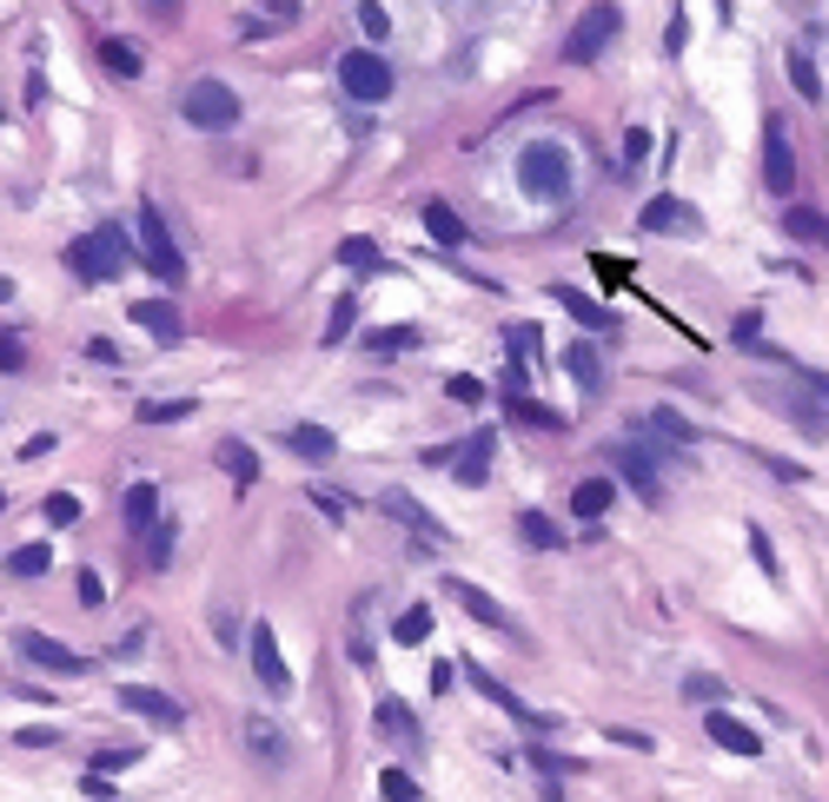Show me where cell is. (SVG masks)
Masks as SVG:
<instances>
[{
	"label": "cell",
	"mask_w": 829,
	"mask_h": 802,
	"mask_svg": "<svg viewBox=\"0 0 829 802\" xmlns=\"http://www.w3.org/2000/svg\"><path fill=\"white\" fill-rule=\"evenodd\" d=\"M518 186H525L531 199H564V192H571V153H564L558 139H531V146L518 153Z\"/></svg>",
	"instance_id": "obj_1"
},
{
	"label": "cell",
	"mask_w": 829,
	"mask_h": 802,
	"mask_svg": "<svg viewBox=\"0 0 829 802\" xmlns=\"http://www.w3.org/2000/svg\"><path fill=\"white\" fill-rule=\"evenodd\" d=\"M66 259H73V272H80V279H93V285L120 279V272L133 265V246H126V226H93V232H86V239H80V246L66 252Z\"/></svg>",
	"instance_id": "obj_2"
},
{
	"label": "cell",
	"mask_w": 829,
	"mask_h": 802,
	"mask_svg": "<svg viewBox=\"0 0 829 802\" xmlns=\"http://www.w3.org/2000/svg\"><path fill=\"white\" fill-rule=\"evenodd\" d=\"M179 113H186L193 126H206V133H226V126H239V93H232L226 80H193V86L179 93Z\"/></svg>",
	"instance_id": "obj_3"
},
{
	"label": "cell",
	"mask_w": 829,
	"mask_h": 802,
	"mask_svg": "<svg viewBox=\"0 0 829 802\" xmlns=\"http://www.w3.org/2000/svg\"><path fill=\"white\" fill-rule=\"evenodd\" d=\"M618 27H624V13H618L611 0L584 7V13H578V27H571V40H564V60H571V66H591V60L618 40Z\"/></svg>",
	"instance_id": "obj_4"
},
{
	"label": "cell",
	"mask_w": 829,
	"mask_h": 802,
	"mask_svg": "<svg viewBox=\"0 0 829 802\" xmlns=\"http://www.w3.org/2000/svg\"><path fill=\"white\" fill-rule=\"evenodd\" d=\"M139 259H146L166 285H179V279H186V252L173 246V232H166V219H159V206H153V199H139Z\"/></svg>",
	"instance_id": "obj_5"
},
{
	"label": "cell",
	"mask_w": 829,
	"mask_h": 802,
	"mask_svg": "<svg viewBox=\"0 0 829 802\" xmlns=\"http://www.w3.org/2000/svg\"><path fill=\"white\" fill-rule=\"evenodd\" d=\"M246 657H252V677H259V690H272V697H286V690H292V670H286V657H279V637H272V624H266V617L246 631Z\"/></svg>",
	"instance_id": "obj_6"
},
{
	"label": "cell",
	"mask_w": 829,
	"mask_h": 802,
	"mask_svg": "<svg viewBox=\"0 0 829 802\" xmlns=\"http://www.w3.org/2000/svg\"><path fill=\"white\" fill-rule=\"evenodd\" d=\"M339 86H345L352 100H365V106H372V100H385V93H392V66H385L379 53H345V60H339Z\"/></svg>",
	"instance_id": "obj_7"
},
{
	"label": "cell",
	"mask_w": 829,
	"mask_h": 802,
	"mask_svg": "<svg viewBox=\"0 0 829 802\" xmlns=\"http://www.w3.org/2000/svg\"><path fill=\"white\" fill-rule=\"evenodd\" d=\"M491 451H498V438H491V431H472L458 451H432V465H445L458 485H485V478H491Z\"/></svg>",
	"instance_id": "obj_8"
},
{
	"label": "cell",
	"mask_w": 829,
	"mask_h": 802,
	"mask_svg": "<svg viewBox=\"0 0 829 802\" xmlns=\"http://www.w3.org/2000/svg\"><path fill=\"white\" fill-rule=\"evenodd\" d=\"M13 644H20V657H27L33 670H53V677H86V657H80V650H66V644H60V637H46V631H20Z\"/></svg>",
	"instance_id": "obj_9"
},
{
	"label": "cell",
	"mask_w": 829,
	"mask_h": 802,
	"mask_svg": "<svg viewBox=\"0 0 829 802\" xmlns=\"http://www.w3.org/2000/svg\"><path fill=\"white\" fill-rule=\"evenodd\" d=\"M764 179H770V192L784 199V192H797V153H790V126L784 119H770L764 126Z\"/></svg>",
	"instance_id": "obj_10"
},
{
	"label": "cell",
	"mask_w": 829,
	"mask_h": 802,
	"mask_svg": "<svg viewBox=\"0 0 829 802\" xmlns=\"http://www.w3.org/2000/svg\"><path fill=\"white\" fill-rule=\"evenodd\" d=\"M611 458H618V471L631 478V491H638L644 504H657V498H664V471H657V451H651V445H618Z\"/></svg>",
	"instance_id": "obj_11"
},
{
	"label": "cell",
	"mask_w": 829,
	"mask_h": 802,
	"mask_svg": "<svg viewBox=\"0 0 829 802\" xmlns=\"http://www.w3.org/2000/svg\"><path fill=\"white\" fill-rule=\"evenodd\" d=\"M458 670H465V677H472V690H485V697H491V704H498L511 723H525V730H551V723H545V717H538V710H531V704H525L511 684H498L491 670H478V664H458Z\"/></svg>",
	"instance_id": "obj_12"
},
{
	"label": "cell",
	"mask_w": 829,
	"mask_h": 802,
	"mask_svg": "<svg viewBox=\"0 0 829 802\" xmlns=\"http://www.w3.org/2000/svg\"><path fill=\"white\" fill-rule=\"evenodd\" d=\"M120 710H126V717H146V723H159V730H179V723H186V710H179L166 690H146V684H120Z\"/></svg>",
	"instance_id": "obj_13"
},
{
	"label": "cell",
	"mask_w": 829,
	"mask_h": 802,
	"mask_svg": "<svg viewBox=\"0 0 829 802\" xmlns=\"http://www.w3.org/2000/svg\"><path fill=\"white\" fill-rule=\"evenodd\" d=\"M445 597H452V604H458V611H472V617H478V624H485V631H511V617H505V604H498V597H491V591H478V584H465V577H458V571H452V577H445Z\"/></svg>",
	"instance_id": "obj_14"
},
{
	"label": "cell",
	"mask_w": 829,
	"mask_h": 802,
	"mask_svg": "<svg viewBox=\"0 0 829 802\" xmlns=\"http://www.w3.org/2000/svg\"><path fill=\"white\" fill-rule=\"evenodd\" d=\"M133 325H146L159 345H179V338H186V319H179L173 299H133Z\"/></svg>",
	"instance_id": "obj_15"
},
{
	"label": "cell",
	"mask_w": 829,
	"mask_h": 802,
	"mask_svg": "<svg viewBox=\"0 0 829 802\" xmlns=\"http://www.w3.org/2000/svg\"><path fill=\"white\" fill-rule=\"evenodd\" d=\"M379 504H385V518H398V524H412V531H418L425 544H445V538H452V531H445V524H438V518H432V511H425L418 498H412V491H385Z\"/></svg>",
	"instance_id": "obj_16"
},
{
	"label": "cell",
	"mask_w": 829,
	"mask_h": 802,
	"mask_svg": "<svg viewBox=\"0 0 829 802\" xmlns=\"http://www.w3.org/2000/svg\"><path fill=\"white\" fill-rule=\"evenodd\" d=\"M704 737H711L717 750H730V757H764V737H757L750 723L724 717V710H711V717H704Z\"/></svg>",
	"instance_id": "obj_17"
},
{
	"label": "cell",
	"mask_w": 829,
	"mask_h": 802,
	"mask_svg": "<svg viewBox=\"0 0 829 802\" xmlns=\"http://www.w3.org/2000/svg\"><path fill=\"white\" fill-rule=\"evenodd\" d=\"M286 451L305 465H325V458H339V438L325 425H286Z\"/></svg>",
	"instance_id": "obj_18"
},
{
	"label": "cell",
	"mask_w": 829,
	"mask_h": 802,
	"mask_svg": "<svg viewBox=\"0 0 829 802\" xmlns=\"http://www.w3.org/2000/svg\"><path fill=\"white\" fill-rule=\"evenodd\" d=\"M239 737H246V750H252L266 770H286V757H292V750H286V737H279L266 717H246V730H239Z\"/></svg>",
	"instance_id": "obj_19"
},
{
	"label": "cell",
	"mask_w": 829,
	"mask_h": 802,
	"mask_svg": "<svg viewBox=\"0 0 829 802\" xmlns=\"http://www.w3.org/2000/svg\"><path fill=\"white\" fill-rule=\"evenodd\" d=\"M691 226H697V212L684 199H671V192L644 206V232H691Z\"/></svg>",
	"instance_id": "obj_20"
},
{
	"label": "cell",
	"mask_w": 829,
	"mask_h": 802,
	"mask_svg": "<svg viewBox=\"0 0 829 802\" xmlns=\"http://www.w3.org/2000/svg\"><path fill=\"white\" fill-rule=\"evenodd\" d=\"M611 504H618V485H611V478H584V485L571 491V511H578L584 524H598Z\"/></svg>",
	"instance_id": "obj_21"
},
{
	"label": "cell",
	"mask_w": 829,
	"mask_h": 802,
	"mask_svg": "<svg viewBox=\"0 0 829 802\" xmlns=\"http://www.w3.org/2000/svg\"><path fill=\"white\" fill-rule=\"evenodd\" d=\"M425 232H432L445 252H458V246H465V219H458L445 199H432V206H425Z\"/></svg>",
	"instance_id": "obj_22"
},
{
	"label": "cell",
	"mask_w": 829,
	"mask_h": 802,
	"mask_svg": "<svg viewBox=\"0 0 829 802\" xmlns=\"http://www.w3.org/2000/svg\"><path fill=\"white\" fill-rule=\"evenodd\" d=\"M558 299H564V312H571L578 325H591V332H618V312H611V305H598L591 292H558Z\"/></svg>",
	"instance_id": "obj_23"
},
{
	"label": "cell",
	"mask_w": 829,
	"mask_h": 802,
	"mask_svg": "<svg viewBox=\"0 0 829 802\" xmlns=\"http://www.w3.org/2000/svg\"><path fill=\"white\" fill-rule=\"evenodd\" d=\"M213 458L226 465V478H232V485H252V478H259V451H252V445H239V438H219V451H213Z\"/></svg>",
	"instance_id": "obj_24"
},
{
	"label": "cell",
	"mask_w": 829,
	"mask_h": 802,
	"mask_svg": "<svg viewBox=\"0 0 829 802\" xmlns=\"http://www.w3.org/2000/svg\"><path fill=\"white\" fill-rule=\"evenodd\" d=\"M120 511H126L133 531H153V524H159V491L139 478V485H126V504H120Z\"/></svg>",
	"instance_id": "obj_25"
},
{
	"label": "cell",
	"mask_w": 829,
	"mask_h": 802,
	"mask_svg": "<svg viewBox=\"0 0 829 802\" xmlns=\"http://www.w3.org/2000/svg\"><path fill=\"white\" fill-rule=\"evenodd\" d=\"M518 538H525L531 551H558V544H564V531H558L545 511H525V518H518Z\"/></svg>",
	"instance_id": "obj_26"
},
{
	"label": "cell",
	"mask_w": 829,
	"mask_h": 802,
	"mask_svg": "<svg viewBox=\"0 0 829 802\" xmlns=\"http://www.w3.org/2000/svg\"><path fill=\"white\" fill-rule=\"evenodd\" d=\"M379 737H405V743H418V717H412L398 697H385V704H379Z\"/></svg>",
	"instance_id": "obj_27"
},
{
	"label": "cell",
	"mask_w": 829,
	"mask_h": 802,
	"mask_svg": "<svg viewBox=\"0 0 829 802\" xmlns=\"http://www.w3.org/2000/svg\"><path fill=\"white\" fill-rule=\"evenodd\" d=\"M365 345H372L379 358H398V352L418 345V332H412V325H379V332H365Z\"/></svg>",
	"instance_id": "obj_28"
},
{
	"label": "cell",
	"mask_w": 829,
	"mask_h": 802,
	"mask_svg": "<svg viewBox=\"0 0 829 802\" xmlns=\"http://www.w3.org/2000/svg\"><path fill=\"white\" fill-rule=\"evenodd\" d=\"M100 66L120 73V80H139V53H133L126 40H100Z\"/></svg>",
	"instance_id": "obj_29"
},
{
	"label": "cell",
	"mask_w": 829,
	"mask_h": 802,
	"mask_svg": "<svg viewBox=\"0 0 829 802\" xmlns=\"http://www.w3.org/2000/svg\"><path fill=\"white\" fill-rule=\"evenodd\" d=\"M339 265H345V272H385V259H379L372 239H345V246H339Z\"/></svg>",
	"instance_id": "obj_30"
},
{
	"label": "cell",
	"mask_w": 829,
	"mask_h": 802,
	"mask_svg": "<svg viewBox=\"0 0 829 802\" xmlns=\"http://www.w3.org/2000/svg\"><path fill=\"white\" fill-rule=\"evenodd\" d=\"M173 538H179L173 518H159V524L146 531V571H166V564H173Z\"/></svg>",
	"instance_id": "obj_31"
},
{
	"label": "cell",
	"mask_w": 829,
	"mask_h": 802,
	"mask_svg": "<svg viewBox=\"0 0 829 802\" xmlns=\"http://www.w3.org/2000/svg\"><path fill=\"white\" fill-rule=\"evenodd\" d=\"M564 365H571V378H578L584 392H598V385H604V372H598V358H591V345H564Z\"/></svg>",
	"instance_id": "obj_32"
},
{
	"label": "cell",
	"mask_w": 829,
	"mask_h": 802,
	"mask_svg": "<svg viewBox=\"0 0 829 802\" xmlns=\"http://www.w3.org/2000/svg\"><path fill=\"white\" fill-rule=\"evenodd\" d=\"M179 418H193V398H153V405H139V425H179Z\"/></svg>",
	"instance_id": "obj_33"
},
{
	"label": "cell",
	"mask_w": 829,
	"mask_h": 802,
	"mask_svg": "<svg viewBox=\"0 0 829 802\" xmlns=\"http://www.w3.org/2000/svg\"><path fill=\"white\" fill-rule=\"evenodd\" d=\"M46 564H53V551H46V544H20V551L7 558V571H13V577H46Z\"/></svg>",
	"instance_id": "obj_34"
},
{
	"label": "cell",
	"mask_w": 829,
	"mask_h": 802,
	"mask_svg": "<svg viewBox=\"0 0 829 802\" xmlns=\"http://www.w3.org/2000/svg\"><path fill=\"white\" fill-rule=\"evenodd\" d=\"M392 637H398L405 650H412V644H425V637H432V611H425V604H412V611L392 624Z\"/></svg>",
	"instance_id": "obj_35"
},
{
	"label": "cell",
	"mask_w": 829,
	"mask_h": 802,
	"mask_svg": "<svg viewBox=\"0 0 829 802\" xmlns=\"http://www.w3.org/2000/svg\"><path fill=\"white\" fill-rule=\"evenodd\" d=\"M823 212H817V206H790V212H784V232H790V239H823Z\"/></svg>",
	"instance_id": "obj_36"
},
{
	"label": "cell",
	"mask_w": 829,
	"mask_h": 802,
	"mask_svg": "<svg viewBox=\"0 0 829 802\" xmlns=\"http://www.w3.org/2000/svg\"><path fill=\"white\" fill-rule=\"evenodd\" d=\"M790 80H797L804 100H823V73L810 66V53H790Z\"/></svg>",
	"instance_id": "obj_37"
},
{
	"label": "cell",
	"mask_w": 829,
	"mask_h": 802,
	"mask_svg": "<svg viewBox=\"0 0 829 802\" xmlns=\"http://www.w3.org/2000/svg\"><path fill=\"white\" fill-rule=\"evenodd\" d=\"M352 319H359V299H339V305H332V319H325V345H345Z\"/></svg>",
	"instance_id": "obj_38"
},
{
	"label": "cell",
	"mask_w": 829,
	"mask_h": 802,
	"mask_svg": "<svg viewBox=\"0 0 829 802\" xmlns=\"http://www.w3.org/2000/svg\"><path fill=\"white\" fill-rule=\"evenodd\" d=\"M651 425H657L664 438H677V445H691V438H697V425H691L684 412H671V405H664V412H651Z\"/></svg>",
	"instance_id": "obj_39"
},
{
	"label": "cell",
	"mask_w": 829,
	"mask_h": 802,
	"mask_svg": "<svg viewBox=\"0 0 829 802\" xmlns=\"http://www.w3.org/2000/svg\"><path fill=\"white\" fill-rule=\"evenodd\" d=\"M379 796L385 802H418V783H412L405 770H385V777H379Z\"/></svg>",
	"instance_id": "obj_40"
},
{
	"label": "cell",
	"mask_w": 829,
	"mask_h": 802,
	"mask_svg": "<svg viewBox=\"0 0 829 802\" xmlns=\"http://www.w3.org/2000/svg\"><path fill=\"white\" fill-rule=\"evenodd\" d=\"M312 504H319V511H325V518H332V524H345V518H352V511H359V504H352V498H345V491H325V485H319V491H312Z\"/></svg>",
	"instance_id": "obj_41"
},
{
	"label": "cell",
	"mask_w": 829,
	"mask_h": 802,
	"mask_svg": "<svg viewBox=\"0 0 829 802\" xmlns=\"http://www.w3.org/2000/svg\"><path fill=\"white\" fill-rule=\"evenodd\" d=\"M359 27H365V40H385V33H392V20H385L379 0H359Z\"/></svg>",
	"instance_id": "obj_42"
},
{
	"label": "cell",
	"mask_w": 829,
	"mask_h": 802,
	"mask_svg": "<svg viewBox=\"0 0 829 802\" xmlns=\"http://www.w3.org/2000/svg\"><path fill=\"white\" fill-rule=\"evenodd\" d=\"M40 511H46V524H73V518H80V498H73V491H53Z\"/></svg>",
	"instance_id": "obj_43"
},
{
	"label": "cell",
	"mask_w": 829,
	"mask_h": 802,
	"mask_svg": "<svg viewBox=\"0 0 829 802\" xmlns=\"http://www.w3.org/2000/svg\"><path fill=\"white\" fill-rule=\"evenodd\" d=\"M750 558H757V571H764V577H784V564H777V551H770V538H764V531H750Z\"/></svg>",
	"instance_id": "obj_44"
},
{
	"label": "cell",
	"mask_w": 829,
	"mask_h": 802,
	"mask_svg": "<svg viewBox=\"0 0 829 802\" xmlns=\"http://www.w3.org/2000/svg\"><path fill=\"white\" fill-rule=\"evenodd\" d=\"M505 405H511L518 418H531V425H564V418H558V412H545L538 398H505Z\"/></svg>",
	"instance_id": "obj_45"
},
{
	"label": "cell",
	"mask_w": 829,
	"mask_h": 802,
	"mask_svg": "<svg viewBox=\"0 0 829 802\" xmlns=\"http://www.w3.org/2000/svg\"><path fill=\"white\" fill-rule=\"evenodd\" d=\"M445 392H452V398H458V405H478V398H485V385H478V378H472V372H458V378H452V385H445Z\"/></svg>",
	"instance_id": "obj_46"
},
{
	"label": "cell",
	"mask_w": 829,
	"mask_h": 802,
	"mask_svg": "<svg viewBox=\"0 0 829 802\" xmlns=\"http://www.w3.org/2000/svg\"><path fill=\"white\" fill-rule=\"evenodd\" d=\"M684 697H691V704H711V697H724V684H717V677H684Z\"/></svg>",
	"instance_id": "obj_47"
},
{
	"label": "cell",
	"mask_w": 829,
	"mask_h": 802,
	"mask_svg": "<svg viewBox=\"0 0 829 802\" xmlns=\"http://www.w3.org/2000/svg\"><path fill=\"white\" fill-rule=\"evenodd\" d=\"M133 757H139V750H100V757H93V770H86V777H100V770H126V763H133Z\"/></svg>",
	"instance_id": "obj_48"
},
{
	"label": "cell",
	"mask_w": 829,
	"mask_h": 802,
	"mask_svg": "<svg viewBox=\"0 0 829 802\" xmlns=\"http://www.w3.org/2000/svg\"><path fill=\"white\" fill-rule=\"evenodd\" d=\"M644 153H651V133H644V126H631V133H624V159H631V166H638V159H644Z\"/></svg>",
	"instance_id": "obj_49"
},
{
	"label": "cell",
	"mask_w": 829,
	"mask_h": 802,
	"mask_svg": "<svg viewBox=\"0 0 829 802\" xmlns=\"http://www.w3.org/2000/svg\"><path fill=\"white\" fill-rule=\"evenodd\" d=\"M80 604H86V611H93V604H106V584H100L93 571H80Z\"/></svg>",
	"instance_id": "obj_50"
},
{
	"label": "cell",
	"mask_w": 829,
	"mask_h": 802,
	"mask_svg": "<svg viewBox=\"0 0 829 802\" xmlns=\"http://www.w3.org/2000/svg\"><path fill=\"white\" fill-rule=\"evenodd\" d=\"M0 372H27V352H20V338H0Z\"/></svg>",
	"instance_id": "obj_51"
},
{
	"label": "cell",
	"mask_w": 829,
	"mask_h": 802,
	"mask_svg": "<svg viewBox=\"0 0 829 802\" xmlns=\"http://www.w3.org/2000/svg\"><path fill=\"white\" fill-rule=\"evenodd\" d=\"M86 358H100V365H120V352H113V338H93V345H86Z\"/></svg>",
	"instance_id": "obj_52"
},
{
	"label": "cell",
	"mask_w": 829,
	"mask_h": 802,
	"mask_svg": "<svg viewBox=\"0 0 829 802\" xmlns=\"http://www.w3.org/2000/svg\"><path fill=\"white\" fill-rule=\"evenodd\" d=\"M717 13H724V20H730V13H737V0H717Z\"/></svg>",
	"instance_id": "obj_53"
},
{
	"label": "cell",
	"mask_w": 829,
	"mask_h": 802,
	"mask_svg": "<svg viewBox=\"0 0 829 802\" xmlns=\"http://www.w3.org/2000/svg\"><path fill=\"white\" fill-rule=\"evenodd\" d=\"M153 7H173V0H153Z\"/></svg>",
	"instance_id": "obj_54"
},
{
	"label": "cell",
	"mask_w": 829,
	"mask_h": 802,
	"mask_svg": "<svg viewBox=\"0 0 829 802\" xmlns=\"http://www.w3.org/2000/svg\"><path fill=\"white\" fill-rule=\"evenodd\" d=\"M823 246H829V226H823Z\"/></svg>",
	"instance_id": "obj_55"
}]
</instances>
